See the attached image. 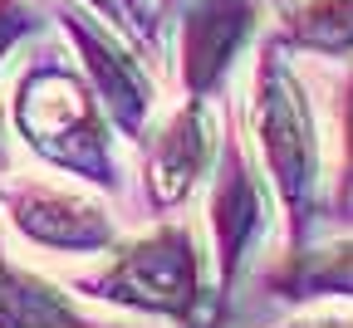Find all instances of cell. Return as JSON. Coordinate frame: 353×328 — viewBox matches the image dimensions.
<instances>
[{"label": "cell", "mask_w": 353, "mask_h": 328, "mask_svg": "<svg viewBox=\"0 0 353 328\" xmlns=\"http://www.w3.org/2000/svg\"><path fill=\"white\" fill-rule=\"evenodd\" d=\"M10 123L20 143L64 176L88 186H118L113 157V118L103 113L99 93L64 59H34L20 69L10 88Z\"/></svg>", "instance_id": "obj_1"}, {"label": "cell", "mask_w": 353, "mask_h": 328, "mask_svg": "<svg viewBox=\"0 0 353 328\" xmlns=\"http://www.w3.org/2000/svg\"><path fill=\"white\" fill-rule=\"evenodd\" d=\"M250 132L255 147L265 157L275 192L290 211V230L299 236L304 221L314 216L319 196V127L309 93L285 54V39H265V50L255 59V83H250Z\"/></svg>", "instance_id": "obj_2"}, {"label": "cell", "mask_w": 353, "mask_h": 328, "mask_svg": "<svg viewBox=\"0 0 353 328\" xmlns=\"http://www.w3.org/2000/svg\"><path fill=\"white\" fill-rule=\"evenodd\" d=\"M79 289L108 299L118 309H138L152 318L192 323L201 314V250L187 225H157L108 255L99 274H83Z\"/></svg>", "instance_id": "obj_3"}, {"label": "cell", "mask_w": 353, "mask_h": 328, "mask_svg": "<svg viewBox=\"0 0 353 328\" xmlns=\"http://www.w3.org/2000/svg\"><path fill=\"white\" fill-rule=\"evenodd\" d=\"M0 211L20 236L39 250L59 255H99L118 245V225L103 201L54 181H15L0 192Z\"/></svg>", "instance_id": "obj_4"}, {"label": "cell", "mask_w": 353, "mask_h": 328, "mask_svg": "<svg viewBox=\"0 0 353 328\" xmlns=\"http://www.w3.org/2000/svg\"><path fill=\"white\" fill-rule=\"evenodd\" d=\"M59 25H64L74 54H79V64H83L88 88L99 93L103 113L113 118V127L128 132V137H138V132L148 127V118H152V103H157V88H152L143 59L132 54L108 25H99L94 15L59 10Z\"/></svg>", "instance_id": "obj_5"}, {"label": "cell", "mask_w": 353, "mask_h": 328, "mask_svg": "<svg viewBox=\"0 0 353 328\" xmlns=\"http://www.w3.org/2000/svg\"><path fill=\"white\" fill-rule=\"evenodd\" d=\"M216 113L206 99H187L152 137L143 157V192L157 211L182 206L216 162Z\"/></svg>", "instance_id": "obj_6"}, {"label": "cell", "mask_w": 353, "mask_h": 328, "mask_svg": "<svg viewBox=\"0 0 353 328\" xmlns=\"http://www.w3.org/2000/svg\"><path fill=\"white\" fill-rule=\"evenodd\" d=\"M255 0H187L182 10V83L192 99L206 93L231 74L236 54L255 30Z\"/></svg>", "instance_id": "obj_7"}, {"label": "cell", "mask_w": 353, "mask_h": 328, "mask_svg": "<svg viewBox=\"0 0 353 328\" xmlns=\"http://www.w3.org/2000/svg\"><path fill=\"white\" fill-rule=\"evenodd\" d=\"M265 230V196L250 157L226 143L221 152V176L211 192V236H216V265H221V289L236 285V274L245 265V250L255 245V236Z\"/></svg>", "instance_id": "obj_8"}, {"label": "cell", "mask_w": 353, "mask_h": 328, "mask_svg": "<svg viewBox=\"0 0 353 328\" xmlns=\"http://www.w3.org/2000/svg\"><path fill=\"white\" fill-rule=\"evenodd\" d=\"M0 328H103L54 279L15 265L0 250Z\"/></svg>", "instance_id": "obj_9"}, {"label": "cell", "mask_w": 353, "mask_h": 328, "mask_svg": "<svg viewBox=\"0 0 353 328\" xmlns=\"http://www.w3.org/2000/svg\"><path fill=\"white\" fill-rule=\"evenodd\" d=\"M285 50L353 54V0H290L280 20Z\"/></svg>", "instance_id": "obj_10"}, {"label": "cell", "mask_w": 353, "mask_h": 328, "mask_svg": "<svg viewBox=\"0 0 353 328\" xmlns=\"http://www.w3.org/2000/svg\"><path fill=\"white\" fill-rule=\"evenodd\" d=\"M275 285L290 299H309V294H348L353 299V240H334L314 255H294Z\"/></svg>", "instance_id": "obj_11"}, {"label": "cell", "mask_w": 353, "mask_h": 328, "mask_svg": "<svg viewBox=\"0 0 353 328\" xmlns=\"http://www.w3.org/2000/svg\"><path fill=\"white\" fill-rule=\"evenodd\" d=\"M25 34H34V10L20 6V0H0V59H6Z\"/></svg>", "instance_id": "obj_12"}, {"label": "cell", "mask_w": 353, "mask_h": 328, "mask_svg": "<svg viewBox=\"0 0 353 328\" xmlns=\"http://www.w3.org/2000/svg\"><path fill=\"white\" fill-rule=\"evenodd\" d=\"M343 157H348L343 181L353 186V79H348V93H343Z\"/></svg>", "instance_id": "obj_13"}, {"label": "cell", "mask_w": 353, "mask_h": 328, "mask_svg": "<svg viewBox=\"0 0 353 328\" xmlns=\"http://www.w3.org/2000/svg\"><path fill=\"white\" fill-rule=\"evenodd\" d=\"M285 328H353L348 318H299V323H285Z\"/></svg>", "instance_id": "obj_14"}, {"label": "cell", "mask_w": 353, "mask_h": 328, "mask_svg": "<svg viewBox=\"0 0 353 328\" xmlns=\"http://www.w3.org/2000/svg\"><path fill=\"white\" fill-rule=\"evenodd\" d=\"M88 10H99L103 20H118V0H83Z\"/></svg>", "instance_id": "obj_15"}, {"label": "cell", "mask_w": 353, "mask_h": 328, "mask_svg": "<svg viewBox=\"0 0 353 328\" xmlns=\"http://www.w3.org/2000/svg\"><path fill=\"white\" fill-rule=\"evenodd\" d=\"M118 6H123V10H132V15H143V10H148V0H118Z\"/></svg>", "instance_id": "obj_16"}, {"label": "cell", "mask_w": 353, "mask_h": 328, "mask_svg": "<svg viewBox=\"0 0 353 328\" xmlns=\"http://www.w3.org/2000/svg\"><path fill=\"white\" fill-rule=\"evenodd\" d=\"M0 176H6V143H0Z\"/></svg>", "instance_id": "obj_17"}]
</instances>
